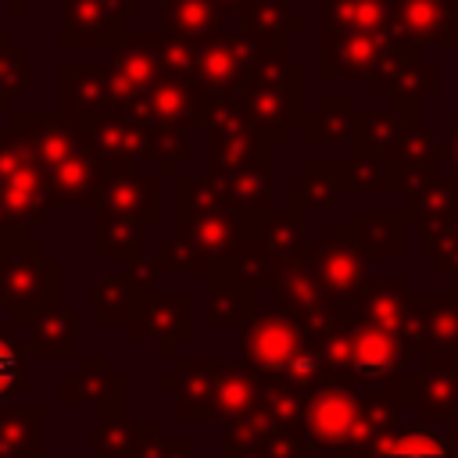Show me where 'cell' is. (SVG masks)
I'll return each instance as SVG.
<instances>
[{"label":"cell","mask_w":458,"mask_h":458,"mask_svg":"<svg viewBox=\"0 0 458 458\" xmlns=\"http://www.w3.org/2000/svg\"><path fill=\"white\" fill-rule=\"evenodd\" d=\"M11 125L21 132L29 154L36 157L54 208H75L89 211L100 204L111 165L86 136L82 122L64 111H14Z\"/></svg>","instance_id":"cell-1"},{"label":"cell","mask_w":458,"mask_h":458,"mask_svg":"<svg viewBox=\"0 0 458 458\" xmlns=\"http://www.w3.org/2000/svg\"><path fill=\"white\" fill-rule=\"evenodd\" d=\"M318 75L326 82H365L386 104H422L437 93V64L422 50H408L390 36L326 32L318 43Z\"/></svg>","instance_id":"cell-2"},{"label":"cell","mask_w":458,"mask_h":458,"mask_svg":"<svg viewBox=\"0 0 458 458\" xmlns=\"http://www.w3.org/2000/svg\"><path fill=\"white\" fill-rule=\"evenodd\" d=\"M250 222L211 175H179L175 179V233L172 247L179 268L200 272L208 279L222 276L236 250L250 236Z\"/></svg>","instance_id":"cell-3"},{"label":"cell","mask_w":458,"mask_h":458,"mask_svg":"<svg viewBox=\"0 0 458 458\" xmlns=\"http://www.w3.org/2000/svg\"><path fill=\"white\" fill-rule=\"evenodd\" d=\"M240 347H243V361L250 372H258L268 383H283L297 394H308L311 386L329 379L318 340L276 304L258 308L243 322Z\"/></svg>","instance_id":"cell-4"},{"label":"cell","mask_w":458,"mask_h":458,"mask_svg":"<svg viewBox=\"0 0 458 458\" xmlns=\"http://www.w3.org/2000/svg\"><path fill=\"white\" fill-rule=\"evenodd\" d=\"M304 429L315 447H333L340 458L347 447H369L379 433L397 426V404L351 386L344 379H322L304 394Z\"/></svg>","instance_id":"cell-5"},{"label":"cell","mask_w":458,"mask_h":458,"mask_svg":"<svg viewBox=\"0 0 458 458\" xmlns=\"http://www.w3.org/2000/svg\"><path fill=\"white\" fill-rule=\"evenodd\" d=\"M161 222V182L150 172L111 168L107 190L93 208V254L107 261H143L147 229Z\"/></svg>","instance_id":"cell-6"},{"label":"cell","mask_w":458,"mask_h":458,"mask_svg":"<svg viewBox=\"0 0 458 458\" xmlns=\"http://www.w3.org/2000/svg\"><path fill=\"white\" fill-rule=\"evenodd\" d=\"M318 351L326 358V369L333 379H344L351 386H361L369 394H379L386 386H404L415 383V376L408 379L404 372V344L397 333L372 326L365 318H358L351 308L344 311V318L318 340Z\"/></svg>","instance_id":"cell-7"},{"label":"cell","mask_w":458,"mask_h":458,"mask_svg":"<svg viewBox=\"0 0 458 458\" xmlns=\"http://www.w3.org/2000/svg\"><path fill=\"white\" fill-rule=\"evenodd\" d=\"M304 64L290 57V47L261 50L254 72L236 97V107L250 129H258L272 147L286 143L293 129L304 122Z\"/></svg>","instance_id":"cell-8"},{"label":"cell","mask_w":458,"mask_h":458,"mask_svg":"<svg viewBox=\"0 0 458 458\" xmlns=\"http://www.w3.org/2000/svg\"><path fill=\"white\" fill-rule=\"evenodd\" d=\"M79 122L111 168H136V172L161 168V175H175V165L193 157L190 132H168L122 114H100Z\"/></svg>","instance_id":"cell-9"},{"label":"cell","mask_w":458,"mask_h":458,"mask_svg":"<svg viewBox=\"0 0 458 458\" xmlns=\"http://www.w3.org/2000/svg\"><path fill=\"white\" fill-rule=\"evenodd\" d=\"M61 261L32 236L0 240V311L14 322H29L39 311L61 304Z\"/></svg>","instance_id":"cell-10"},{"label":"cell","mask_w":458,"mask_h":458,"mask_svg":"<svg viewBox=\"0 0 458 458\" xmlns=\"http://www.w3.org/2000/svg\"><path fill=\"white\" fill-rule=\"evenodd\" d=\"M54 211L50 186L14 125L0 129V240L32 236Z\"/></svg>","instance_id":"cell-11"},{"label":"cell","mask_w":458,"mask_h":458,"mask_svg":"<svg viewBox=\"0 0 458 458\" xmlns=\"http://www.w3.org/2000/svg\"><path fill=\"white\" fill-rule=\"evenodd\" d=\"M301 261L326 290V297L340 308H354L372 279L369 272L372 258L365 254L354 225H322L318 236H311V247L304 250Z\"/></svg>","instance_id":"cell-12"},{"label":"cell","mask_w":458,"mask_h":458,"mask_svg":"<svg viewBox=\"0 0 458 458\" xmlns=\"http://www.w3.org/2000/svg\"><path fill=\"white\" fill-rule=\"evenodd\" d=\"M161 75V32L129 29V36L111 50V57H104V79L111 89L114 114H129Z\"/></svg>","instance_id":"cell-13"},{"label":"cell","mask_w":458,"mask_h":458,"mask_svg":"<svg viewBox=\"0 0 458 458\" xmlns=\"http://www.w3.org/2000/svg\"><path fill=\"white\" fill-rule=\"evenodd\" d=\"M143 11L140 0H61L64 50H114L129 36V14Z\"/></svg>","instance_id":"cell-14"},{"label":"cell","mask_w":458,"mask_h":458,"mask_svg":"<svg viewBox=\"0 0 458 458\" xmlns=\"http://www.w3.org/2000/svg\"><path fill=\"white\" fill-rule=\"evenodd\" d=\"M258 54L261 50L240 29H225L211 43L197 47L193 82L204 89V97L211 104H236V97L243 93V86H247V79L254 72Z\"/></svg>","instance_id":"cell-15"},{"label":"cell","mask_w":458,"mask_h":458,"mask_svg":"<svg viewBox=\"0 0 458 458\" xmlns=\"http://www.w3.org/2000/svg\"><path fill=\"white\" fill-rule=\"evenodd\" d=\"M122 118H136L168 132H204L208 118H211V100L204 97V89L193 79H175V75H161L147 97Z\"/></svg>","instance_id":"cell-16"},{"label":"cell","mask_w":458,"mask_h":458,"mask_svg":"<svg viewBox=\"0 0 458 458\" xmlns=\"http://www.w3.org/2000/svg\"><path fill=\"white\" fill-rule=\"evenodd\" d=\"M401 344L408 354H419V358L458 354V290L415 293Z\"/></svg>","instance_id":"cell-17"},{"label":"cell","mask_w":458,"mask_h":458,"mask_svg":"<svg viewBox=\"0 0 458 458\" xmlns=\"http://www.w3.org/2000/svg\"><path fill=\"white\" fill-rule=\"evenodd\" d=\"M208 168L204 172H229V168H243V165H258V161H276V147L243 122L236 104H211V118H208Z\"/></svg>","instance_id":"cell-18"},{"label":"cell","mask_w":458,"mask_h":458,"mask_svg":"<svg viewBox=\"0 0 458 458\" xmlns=\"http://www.w3.org/2000/svg\"><path fill=\"white\" fill-rule=\"evenodd\" d=\"M419 125L422 122H419L415 104H386V111H358L354 157H369V161H383L397 168Z\"/></svg>","instance_id":"cell-19"},{"label":"cell","mask_w":458,"mask_h":458,"mask_svg":"<svg viewBox=\"0 0 458 458\" xmlns=\"http://www.w3.org/2000/svg\"><path fill=\"white\" fill-rule=\"evenodd\" d=\"M161 265L157 258H143L136 265H129V272H114V276H104L97 279L93 286V311H97V322H125L129 333L136 326V315L147 301V293L154 290V283L161 279Z\"/></svg>","instance_id":"cell-20"},{"label":"cell","mask_w":458,"mask_h":458,"mask_svg":"<svg viewBox=\"0 0 458 458\" xmlns=\"http://www.w3.org/2000/svg\"><path fill=\"white\" fill-rule=\"evenodd\" d=\"M347 193H358L354 161L344 157H308L290 179V204L308 211H333Z\"/></svg>","instance_id":"cell-21"},{"label":"cell","mask_w":458,"mask_h":458,"mask_svg":"<svg viewBox=\"0 0 458 458\" xmlns=\"http://www.w3.org/2000/svg\"><path fill=\"white\" fill-rule=\"evenodd\" d=\"M454 0H394V39L408 50L454 47Z\"/></svg>","instance_id":"cell-22"},{"label":"cell","mask_w":458,"mask_h":458,"mask_svg":"<svg viewBox=\"0 0 458 458\" xmlns=\"http://www.w3.org/2000/svg\"><path fill=\"white\" fill-rule=\"evenodd\" d=\"M250 243L272 265V276L283 272V268H290L311 247V233H308L304 211L293 208V204H286V208H276V211L254 218L250 222Z\"/></svg>","instance_id":"cell-23"},{"label":"cell","mask_w":458,"mask_h":458,"mask_svg":"<svg viewBox=\"0 0 458 458\" xmlns=\"http://www.w3.org/2000/svg\"><path fill=\"white\" fill-rule=\"evenodd\" d=\"M57 97H61V111L75 118L114 114L111 89L104 79V61H64L57 68Z\"/></svg>","instance_id":"cell-24"},{"label":"cell","mask_w":458,"mask_h":458,"mask_svg":"<svg viewBox=\"0 0 458 458\" xmlns=\"http://www.w3.org/2000/svg\"><path fill=\"white\" fill-rule=\"evenodd\" d=\"M190 290H150L132 336H150L165 354H172V347L190 336Z\"/></svg>","instance_id":"cell-25"},{"label":"cell","mask_w":458,"mask_h":458,"mask_svg":"<svg viewBox=\"0 0 458 458\" xmlns=\"http://www.w3.org/2000/svg\"><path fill=\"white\" fill-rule=\"evenodd\" d=\"M411 397L426 419H458V354L419 358Z\"/></svg>","instance_id":"cell-26"},{"label":"cell","mask_w":458,"mask_h":458,"mask_svg":"<svg viewBox=\"0 0 458 458\" xmlns=\"http://www.w3.org/2000/svg\"><path fill=\"white\" fill-rule=\"evenodd\" d=\"M218 182V190L247 215V218H261L268 211H276V161H258V165H243V168H229V172H204Z\"/></svg>","instance_id":"cell-27"},{"label":"cell","mask_w":458,"mask_h":458,"mask_svg":"<svg viewBox=\"0 0 458 458\" xmlns=\"http://www.w3.org/2000/svg\"><path fill=\"white\" fill-rule=\"evenodd\" d=\"M240 32L258 50H279L293 32H304V11H297L290 0H250L240 14Z\"/></svg>","instance_id":"cell-28"},{"label":"cell","mask_w":458,"mask_h":458,"mask_svg":"<svg viewBox=\"0 0 458 458\" xmlns=\"http://www.w3.org/2000/svg\"><path fill=\"white\" fill-rule=\"evenodd\" d=\"M411 218L404 208H358L354 233L372 261H397L404 254V233Z\"/></svg>","instance_id":"cell-29"},{"label":"cell","mask_w":458,"mask_h":458,"mask_svg":"<svg viewBox=\"0 0 458 458\" xmlns=\"http://www.w3.org/2000/svg\"><path fill=\"white\" fill-rule=\"evenodd\" d=\"M411 297L415 293L404 286L401 276H372L351 311L358 318H365L372 326H383V329H390V333L401 336L404 333V322H408V311H411Z\"/></svg>","instance_id":"cell-30"},{"label":"cell","mask_w":458,"mask_h":458,"mask_svg":"<svg viewBox=\"0 0 458 458\" xmlns=\"http://www.w3.org/2000/svg\"><path fill=\"white\" fill-rule=\"evenodd\" d=\"M354 129H358V107L351 93H326L318 100L315 111L304 114L301 132L308 140V147H344L354 143Z\"/></svg>","instance_id":"cell-31"},{"label":"cell","mask_w":458,"mask_h":458,"mask_svg":"<svg viewBox=\"0 0 458 458\" xmlns=\"http://www.w3.org/2000/svg\"><path fill=\"white\" fill-rule=\"evenodd\" d=\"M161 32L204 47L225 32V14L211 0H161Z\"/></svg>","instance_id":"cell-32"},{"label":"cell","mask_w":458,"mask_h":458,"mask_svg":"<svg viewBox=\"0 0 458 458\" xmlns=\"http://www.w3.org/2000/svg\"><path fill=\"white\" fill-rule=\"evenodd\" d=\"M322 29L372 32L394 39V0H322Z\"/></svg>","instance_id":"cell-33"},{"label":"cell","mask_w":458,"mask_h":458,"mask_svg":"<svg viewBox=\"0 0 458 458\" xmlns=\"http://www.w3.org/2000/svg\"><path fill=\"white\" fill-rule=\"evenodd\" d=\"M75 308L68 304H54L47 311H39L36 318H29V336H25V351L32 354H54V358H64V354H75Z\"/></svg>","instance_id":"cell-34"},{"label":"cell","mask_w":458,"mask_h":458,"mask_svg":"<svg viewBox=\"0 0 458 458\" xmlns=\"http://www.w3.org/2000/svg\"><path fill=\"white\" fill-rule=\"evenodd\" d=\"M358 458H454L451 447L433 437L429 429H415V426H390L386 433H379L369 447H361Z\"/></svg>","instance_id":"cell-35"},{"label":"cell","mask_w":458,"mask_h":458,"mask_svg":"<svg viewBox=\"0 0 458 458\" xmlns=\"http://www.w3.org/2000/svg\"><path fill=\"white\" fill-rule=\"evenodd\" d=\"M43 426V408H0V458H36Z\"/></svg>","instance_id":"cell-36"},{"label":"cell","mask_w":458,"mask_h":458,"mask_svg":"<svg viewBox=\"0 0 458 458\" xmlns=\"http://www.w3.org/2000/svg\"><path fill=\"white\" fill-rule=\"evenodd\" d=\"M415 233H419V254L440 276H458V215L422 218L415 222Z\"/></svg>","instance_id":"cell-37"},{"label":"cell","mask_w":458,"mask_h":458,"mask_svg":"<svg viewBox=\"0 0 458 458\" xmlns=\"http://www.w3.org/2000/svg\"><path fill=\"white\" fill-rule=\"evenodd\" d=\"M25 89H29V50L14 43L7 29H0V114H7Z\"/></svg>","instance_id":"cell-38"},{"label":"cell","mask_w":458,"mask_h":458,"mask_svg":"<svg viewBox=\"0 0 458 458\" xmlns=\"http://www.w3.org/2000/svg\"><path fill=\"white\" fill-rule=\"evenodd\" d=\"M258 311L254 297L233 283H222L215 279L211 283V297H208V322H247L250 315Z\"/></svg>","instance_id":"cell-39"},{"label":"cell","mask_w":458,"mask_h":458,"mask_svg":"<svg viewBox=\"0 0 458 458\" xmlns=\"http://www.w3.org/2000/svg\"><path fill=\"white\" fill-rule=\"evenodd\" d=\"M25 344L7 326H0V401L14 390H25Z\"/></svg>","instance_id":"cell-40"},{"label":"cell","mask_w":458,"mask_h":458,"mask_svg":"<svg viewBox=\"0 0 458 458\" xmlns=\"http://www.w3.org/2000/svg\"><path fill=\"white\" fill-rule=\"evenodd\" d=\"M354 175H358V193H369V197H386V193L397 197L401 193V175L394 165L354 157Z\"/></svg>","instance_id":"cell-41"},{"label":"cell","mask_w":458,"mask_h":458,"mask_svg":"<svg viewBox=\"0 0 458 458\" xmlns=\"http://www.w3.org/2000/svg\"><path fill=\"white\" fill-rule=\"evenodd\" d=\"M161 64H165V75L193 79V72H197V47L161 32Z\"/></svg>","instance_id":"cell-42"},{"label":"cell","mask_w":458,"mask_h":458,"mask_svg":"<svg viewBox=\"0 0 458 458\" xmlns=\"http://www.w3.org/2000/svg\"><path fill=\"white\" fill-rule=\"evenodd\" d=\"M444 165H447V175L458 182V111L451 114V129H447V143H444Z\"/></svg>","instance_id":"cell-43"},{"label":"cell","mask_w":458,"mask_h":458,"mask_svg":"<svg viewBox=\"0 0 458 458\" xmlns=\"http://www.w3.org/2000/svg\"><path fill=\"white\" fill-rule=\"evenodd\" d=\"M211 4H215V7L225 14V21H229V18H240V14H243V7H247L250 0H211Z\"/></svg>","instance_id":"cell-44"},{"label":"cell","mask_w":458,"mask_h":458,"mask_svg":"<svg viewBox=\"0 0 458 458\" xmlns=\"http://www.w3.org/2000/svg\"><path fill=\"white\" fill-rule=\"evenodd\" d=\"M36 0H7V7L14 11V14H29V7H32Z\"/></svg>","instance_id":"cell-45"},{"label":"cell","mask_w":458,"mask_h":458,"mask_svg":"<svg viewBox=\"0 0 458 458\" xmlns=\"http://www.w3.org/2000/svg\"><path fill=\"white\" fill-rule=\"evenodd\" d=\"M451 454L458 458V429H454V437H451Z\"/></svg>","instance_id":"cell-46"},{"label":"cell","mask_w":458,"mask_h":458,"mask_svg":"<svg viewBox=\"0 0 458 458\" xmlns=\"http://www.w3.org/2000/svg\"><path fill=\"white\" fill-rule=\"evenodd\" d=\"M454 7H458V0H454ZM454 47H458V29H454Z\"/></svg>","instance_id":"cell-47"}]
</instances>
